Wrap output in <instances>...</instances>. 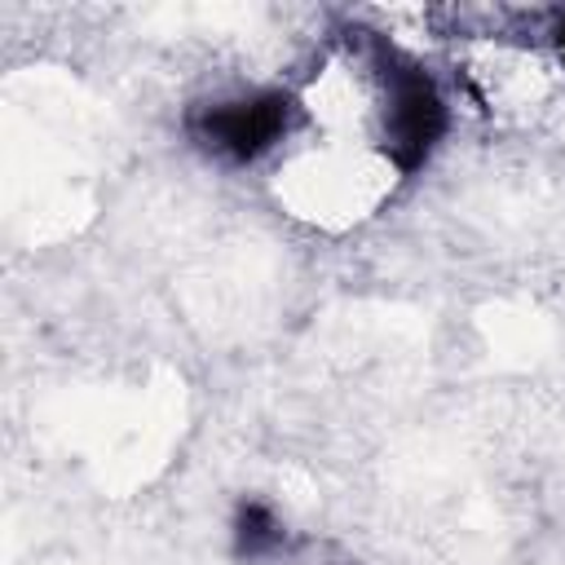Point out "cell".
I'll use <instances>...</instances> for the list:
<instances>
[{
    "label": "cell",
    "instance_id": "obj_1",
    "mask_svg": "<svg viewBox=\"0 0 565 565\" xmlns=\"http://www.w3.org/2000/svg\"><path fill=\"white\" fill-rule=\"evenodd\" d=\"M375 75L384 88L380 154H384L388 172L415 177L428 163V154L437 150V141L446 137V124H450L446 97L424 66L397 57L393 49H375Z\"/></svg>",
    "mask_w": 565,
    "mask_h": 565
},
{
    "label": "cell",
    "instance_id": "obj_2",
    "mask_svg": "<svg viewBox=\"0 0 565 565\" xmlns=\"http://www.w3.org/2000/svg\"><path fill=\"white\" fill-rule=\"evenodd\" d=\"M296 115V97L282 88H252L243 97H225V102H207L194 106L185 128L190 137L221 154L225 163H256L260 154H269Z\"/></svg>",
    "mask_w": 565,
    "mask_h": 565
},
{
    "label": "cell",
    "instance_id": "obj_4",
    "mask_svg": "<svg viewBox=\"0 0 565 565\" xmlns=\"http://www.w3.org/2000/svg\"><path fill=\"white\" fill-rule=\"evenodd\" d=\"M547 35H552V49H556V62H561V71H565V9H561V13L552 18V31H547Z\"/></svg>",
    "mask_w": 565,
    "mask_h": 565
},
{
    "label": "cell",
    "instance_id": "obj_3",
    "mask_svg": "<svg viewBox=\"0 0 565 565\" xmlns=\"http://www.w3.org/2000/svg\"><path fill=\"white\" fill-rule=\"evenodd\" d=\"M287 539L278 512L265 503V499H238L234 503V516H230V543H234V556L238 561H260L269 552H278Z\"/></svg>",
    "mask_w": 565,
    "mask_h": 565
}]
</instances>
